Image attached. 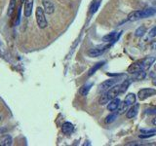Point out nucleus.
<instances>
[{
  "label": "nucleus",
  "instance_id": "nucleus-11",
  "mask_svg": "<svg viewBox=\"0 0 156 146\" xmlns=\"http://www.w3.org/2000/svg\"><path fill=\"white\" fill-rule=\"evenodd\" d=\"M73 130H74V126H73L70 122H66V123L63 124L62 132L65 133V135H70Z\"/></svg>",
  "mask_w": 156,
  "mask_h": 146
},
{
  "label": "nucleus",
  "instance_id": "nucleus-4",
  "mask_svg": "<svg viewBox=\"0 0 156 146\" xmlns=\"http://www.w3.org/2000/svg\"><path fill=\"white\" fill-rule=\"evenodd\" d=\"M154 95H156V90L150 89V88H146V89H142L139 91V93H137V97H139L140 100H145Z\"/></svg>",
  "mask_w": 156,
  "mask_h": 146
},
{
  "label": "nucleus",
  "instance_id": "nucleus-23",
  "mask_svg": "<svg viewBox=\"0 0 156 146\" xmlns=\"http://www.w3.org/2000/svg\"><path fill=\"white\" fill-rule=\"evenodd\" d=\"M145 32H146L145 26H140V27H137V28L136 29V31H135V36H136V37H142Z\"/></svg>",
  "mask_w": 156,
  "mask_h": 146
},
{
  "label": "nucleus",
  "instance_id": "nucleus-7",
  "mask_svg": "<svg viewBox=\"0 0 156 146\" xmlns=\"http://www.w3.org/2000/svg\"><path fill=\"white\" fill-rule=\"evenodd\" d=\"M33 4H34V0H24V14L26 18H29L30 16H31Z\"/></svg>",
  "mask_w": 156,
  "mask_h": 146
},
{
  "label": "nucleus",
  "instance_id": "nucleus-33",
  "mask_svg": "<svg viewBox=\"0 0 156 146\" xmlns=\"http://www.w3.org/2000/svg\"><path fill=\"white\" fill-rule=\"evenodd\" d=\"M24 2V0H21V4H23Z\"/></svg>",
  "mask_w": 156,
  "mask_h": 146
},
{
  "label": "nucleus",
  "instance_id": "nucleus-2",
  "mask_svg": "<svg viewBox=\"0 0 156 146\" xmlns=\"http://www.w3.org/2000/svg\"><path fill=\"white\" fill-rule=\"evenodd\" d=\"M35 17H36V22H37L38 26L40 28H45L47 27V20L45 18V12L44 9H42L41 7H37L35 12Z\"/></svg>",
  "mask_w": 156,
  "mask_h": 146
},
{
  "label": "nucleus",
  "instance_id": "nucleus-21",
  "mask_svg": "<svg viewBox=\"0 0 156 146\" xmlns=\"http://www.w3.org/2000/svg\"><path fill=\"white\" fill-rule=\"evenodd\" d=\"M105 62H100L96 63V64H95V65L93 66V67H92V68L90 69V70H89V73H88V75H89V76H92L95 72H96V71L98 70V69H100V67H102V66H103V64H105Z\"/></svg>",
  "mask_w": 156,
  "mask_h": 146
},
{
  "label": "nucleus",
  "instance_id": "nucleus-20",
  "mask_svg": "<svg viewBox=\"0 0 156 146\" xmlns=\"http://www.w3.org/2000/svg\"><path fill=\"white\" fill-rule=\"evenodd\" d=\"M109 100H110V99H109V97L108 96V93L103 92V95L100 96V99H99V103H100V105H105V104H106V103L109 102Z\"/></svg>",
  "mask_w": 156,
  "mask_h": 146
},
{
  "label": "nucleus",
  "instance_id": "nucleus-31",
  "mask_svg": "<svg viewBox=\"0 0 156 146\" xmlns=\"http://www.w3.org/2000/svg\"><path fill=\"white\" fill-rule=\"evenodd\" d=\"M152 124H153V125H154V126H156V117L154 118V119H153V120H152Z\"/></svg>",
  "mask_w": 156,
  "mask_h": 146
},
{
  "label": "nucleus",
  "instance_id": "nucleus-16",
  "mask_svg": "<svg viewBox=\"0 0 156 146\" xmlns=\"http://www.w3.org/2000/svg\"><path fill=\"white\" fill-rule=\"evenodd\" d=\"M92 86H93V84H92V83L83 85V86H82V87L80 88V90H79V93H80V95H81V96H86L88 95V94H89V92H90V90H91Z\"/></svg>",
  "mask_w": 156,
  "mask_h": 146
},
{
  "label": "nucleus",
  "instance_id": "nucleus-8",
  "mask_svg": "<svg viewBox=\"0 0 156 146\" xmlns=\"http://www.w3.org/2000/svg\"><path fill=\"white\" fill-rule=\"evenodd\" d=\"M42 4H43L44 12L46 14L51 15L55 12V6L52 0H42Z\"/></svg>",
  "mask_w": 156,
  "mask_h": 146
},
{
  "label": "nucleus",
  "instance_id": "nucleus-1",
  "mask_svg": "<svg viewBox=\"0 0 156 146\" xmlns=\"http://www.w3.org/2000/svg\"><path fill=\"white\" fill-rule=\"evenodd\" d=\"M155 14H156V9L154 8H147L140 11H134V12H131L128 15V21L135 22V21H137V20H142V19H145V18L151 17Z\"/></svg>",
  "mask_w": 156,
  "mask_h": 146
},
{
  "label": "nucleus",
  "instance_id": "nucleus-24",
  "mask_svg": "<svg viewBox=\"0 0 156 146\" xmlns=\"http://www.w3.org/2000/svg\"><path fill=\"white\" fill-rule=\"evenodd\" d=\"M115 37H116V32H110V33H108V35L103 36V42H112V41H114Z\"/></svg>",
  "mask_w": 156,
  "mask_h": 146
},
{
  "label": "nucleus",
  "instance_id": "nucleus-25",
  "mask_svg": "<svg viewBox=\"0 0 156 146\" xmlns=\"http://www.w3.org/2000/svg\"><path fill=\"white\" fill-rule=\"evenodd\" d=\"M117 115H118V113H111V114H109L108 116H106L105 122L106 124H111L112 122H114V120L116 119V118H117Z\"/></svg>",
  "mask_w": 156,
  "mask_h": 146
},
{
  "label": "nucleus",
  "instance_id": "nucleus-14",
  "mask_svg": "<svg viewBox=\"0 0 156 146\" xmlns=\"http://www.w3.org/2000/svg\"><path fill=\"white\" fill-rule=\"evenodd\" d=\"M142 71V67H140V62H134L133 64H131L129 67H128V72L131 73V74H135L137 72Z\"/></svg>",
  "mask_w": 156,
  "mask_h": 146
},
{
  "label": "nucleus",
  "instance_id": "nucleus-13",
  "mask_svg": "<svg viewBox=\"0 0 156 146\" xmlns=\"http://www.w3.org/2000/svg\"><path fill=\"white\" fill-rule=\"evenodd\" d=\"M136 99H137L136 95L133 94V93H130V94H128L126 96H125L124 102L126 103L128 106H131V105H133V104L136 103Z\"/></svg>",
  "mask_w": 156,
  "mask_h": 146
},
{
  "label": "nucleus",
  "instance_id": "nucleus-15",
  "mask_svg": "<svg viewBox=\"0 0 156 146\" xmlns=\"http://www.w3.org/2000/svg\"><path fill=\"white\" fill-rule=\"evenodd\" d=\"M12 142H13V139H12L11 135H5L0 137V145L9 146V145H12Z\"/></svg>",
  "mask_w": 156,
  "mask_h": 146
},
{
  "label": "nucleus",
  "instance_id": "nucleus-32",
  "mask_svg": "<svg viewBox=\"0 0 156 146\" xmlns=\"http://www.w3.org/2000/svg\"><path fill=\"white\" fill-rule=\"evenodd\" d=\"M152 84H153L154 86H156V78H154L153 80H152Z\"/></svg>",
  "mask_w": 156,
  "mask_h": 146
},
{
  "label": "nucleus",
  "instance_id": "nucleus-6",
  "mask_svg": "<svg viewBox=\"0 0 156 146\" xmlns=\"http://www.w3.org/2000/svg\"><path fill=\"white\" fill-rule=\"evenodd\" d=\"M110 46V45H108V46H100L98 48H94L91 49L90 51H88V55L92 57H96L99 56H102V55L105 53V52L108 50V48Z\"/></svg>",
  "mask_w": 156,
  "mask_h": 146
},
{
  "label": "nucleus",
  "instance_id": "nucleus-29",
  "mask_svg": "<svg viewBox=\"0 0 156 146\" xmlns=\"http://www.w3.org/2000/svg\"><path fill=\"white\" fill-rule=\"evenodd\" d=\"M145 113H146V114H149V115H151V114H156V107H154V108H150V109H147V110L145 111Z\"/></svg>",
  "mask_w": 156,
  "mask_h": 146
},
{
  "label": "nucleus",
  "instance_id": "nucleus-3",
  "mask_svg": "<svg viewBox=\"0 0 156 146\" xmlns=\"http://www.w3.org/2000/svg\"><path fill=\"white\" fill-rule=\"evenodd\" d=\"M117 82H118V78H111V79H108V80L103 81L99 86V92L100 93L106 92V91L110 89L112 86H114Z\"/></svg>",
  "mask_w": 156,
  "mask_h": 146
},
{
  "label": "nucleus",
  "instance_id": "nucleus-5",
  "mask_svg": "<svg viewBox=\"0 0 156 146\" xmlns=\"http://www.w3.org/2000/svg\"><path fill=\"white\" fill-rule=\"evenodd\" d=\"M154 62H155L154 57H148L142 60H140V67H142V71L148 70V69L151 67V65L154 63Z\"/></svg>",
  "mask_w": 156,
  "mask_h": 146
},
{
  "label": "nucleus",
  "instance_id": "nucleus-12",
  "mask_svg": "<svg viewBox=\"0 0 156 146\" xmlns=\"http://www.w3.org/2000/svg\"><path fill=\"white\" fill-rule=\"evenodd\" d=\"M119 103H120V99H113L111 100H109V102H108V110L109 111H116L117 110V108H118V105H119Z\"/></svg>",
  "mask_w": 156,
  "mask_h": 146
},
{
  "label": "nucleus",
  "instance_id": "nucleus-27",
  "mask_svg": "<svg viewBox=\"0 0 156 146\" xmlns=\"http://www.w3.org/2000/svg\"><path fill=\"white\" fill-rule=\"evenodd\" d=\"M156 135L155 132H148V133H142V135H140L139 137L140 138H148V137H152Z\"/></svg>",
  "mask_w": 156,
  "mask_h": 146
},
{
  "label": "nucleus",
  "instance_id": "nucleus-26",
  "mask_svg": "<svg viewBox=\"0 0 156 146\" xmlns=\"http://www.w3.org/2000/svg\"><path fill=\"white\" fill-rule=\"evenodd\" d=\"M100 1H96V2H94L93 4H92L91 6V8H90V10H91V14H95L97 12V10L99 9L100 7Z\"/></svg>",
  "mask_w": 156,
  "mask_h": 146
},
{
  "label": "nucleus",
  "instance_id": "nucleus-10",
  "mask_svg": "<svg viewBox=\"0 0 156 146\" xmlns=\"http://www.w3.org/2000/svg\"><path fill=\"white\" fill-rule=\"evenodd\" d=\"M106 93H108V96L110 100L115 99V97L120 94V85H114V86H112L110 89L108 90Z\"/></svg>",
  "mask_w": 156,
  "mask_h": 146
},
{
  "label": "nucleus",
  "instance_id": "nucleus-34",
  "mask_svg": "<svg viewBox=\"0 0 156 146\" xmlns=\"http://www.w3.org/2000/svg\"><path fill=\"white\" fill-rule=\"evenodd\" d=\"M154 69H155V71H156V64L154 65Z\"/></svg>",
  "mask_w": 156,
  "mask_h": 146
},
{
  "label": "nucleus",
  "instance_id": "nucleus-35",
  "mask_svg": "<svg viewBox=\"0 0 156 146\" xmlns=\"http://www.w3.org/2000/svg\"><path fill=\"white\" fill-rule=\"evenodd\" d=\"M0 119H1V117H0Z\"/></svg>",
  "mask_w": 156,
  "mask_h": 146
},
{
  "label": "nucleus",
  "instance_id": "nucleus-18",
  "mask_svg": "<svg viewBox=\"0 0 156 146\" xmlns=\"http://www.w3.org/2000/svg\"><path fill=\"white\" fill-rule=\"evenodd\" d=\"M131 84V81L130 79H126V80H124L122 82V84L120 85V94H124L126 91L128 90V88H129Z\"/></svg>",
  "mask_w": 156,
  "mask_h": 146
},
{
  "label": "nucleus",
  "instance_id": "nucleus-28",
  "mask_svg": "<svg viewBox=\"0 0 156 146\" xmlns=\"http://www.w3.org/2000/svg\"><path fill=\"white\" fill-rule=\"evenodd\" d=\"M149 37H156V26L149 31Z\"/></svg>",
  "mask_w": 156,
  "mask_h": 146
},
{
  "label": "nucleus",
  "instance_id": "nucleus-9",
  "mask_svg": "<svg viewBox=\"0 0 156 146\" xmlns=\"http://www.w3.org/2000/svg\"><path fill=\"white\" fill-rule=\"evenodd\" d=\"M139 108H140L139 103H135V104H133L132 107H130L126 111V117L128 119H132V118L136 117L137 114V111H139Z\"/></svg>",
  "mask_w": 156,
  "mask_h": 146
},
{
  "label": "nucleus",
  "instance_id": "nucleus-30",
  "mask_svg": "<svg viewBox=\"0 0 156 146\" xmlns=\"http://www.w3.org/2000/svg\"><path fill=\"white\" fill-rule=\"evenodd\" d=\"M151 48L152 49H156V42H153V43L151 44Z\"/></svg>",
  "mask_w": 156,
  "mask_h": 146
},
{
  "label": "nucleus",
  "instance_id": "nucleus-22",
  "mask_svg": "<svg viewBox=\"0 0 156 146\" xmlns=\"http://www.w3.org/2000/svg\"><path fill=\"white\" fill-rule=\"evenodd\" d=\"M127 110H128V105L124 101L123 102L120 101V103H119V105H118V108H117V113L118 114H123Z\"/></svg>",
  "mask_w": 156,
  "mask_h": 146
},
{
  "label": "nucleus",
  "instance_id": "nucleus-19",
  "mask_svg": "<svg viewBox=\"0 0 156 146\" xmlns=\"http://www.w3.org/2000/svg\"><path fill=\"white\" fill-rule=\"evenodd\" d=\"M146 77V72L145 71H140V72H137L135 73L134 76H133V80H137V81H140V80H143Z\"/></svg>",
  "mask_w": 156,
  "mask_h": 146
},
{
  "label": "nucleus",
  "instance_id": "nucleus-17",
  "mask_svg": "<svg viewBox=\"0 0 156 146\" xmlns=\"http://www.w3.org/2000/svg\"><path fill=\"white\" fill-rule=\"evenodd\" d=\"M15 9H16V0H10V3H9V7H8V12L7 15L9 17H12L15 12Z\"/></svg>",
  "mask_w": 156,
  "mask_h": 146
}]
</instances>
